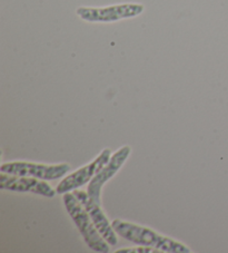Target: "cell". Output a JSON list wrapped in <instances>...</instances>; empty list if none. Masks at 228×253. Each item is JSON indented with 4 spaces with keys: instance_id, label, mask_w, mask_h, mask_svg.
Instances as JSON below:
<instances>
[{
    "instance_id": "cell-3",
    "label": "cell",
    "mask_w": 228,
    "mask_h": 253,
    "mask_svg": "<svg viewBox=\"0 0 228 253\" xmlns=\"http://www.w3.org/2000/svg\"><path fill=\"white\" fill-rule=\"evenodd\" d=\"M145 7L140 3H119L107 7H79L76 14L87 23H115L130 19L144 12Z\"/></svg>"
},
{
    "instance_id": "cell-5",
    "label": "cell",
    "mask_w": 228,
    "mask_h": 253,
    "mask_svg": "<svg viewBox=\"0 0 228 253\" xmlns=\"http://www.w3.org/2000/svg\"><path fill=\"white\" fill-rule=\"evenodd\" d=\"M112 158L111 148H104L100 154L96 158L93 162L86 164L85 167L80 168L77 171L70 174V175L64 177L57 185L56 191L58 194H65L68 192L78 190L79 187L84 186L93 180V177L106 165Z\"/></svg>"
},
{
    "instance_id": "cell-7",
    "label": "cell",
    "mask_w": 228,
    "mask_h": 253,
    "mask_svg": "<svg viewBox=\"0 0 228 253\" xmlns=\"http://www.w3.org/2000/svg\"><path fill=\"white\" fill-rule=\"evenodd\" d=\"M0 189L19 193H33L46 198H54L57 193L46 181L33 176L12 175L7 173L0 174Z\"/></svg>"
},
{
    "instance_id": "cell-1",
    "label": "cell",
    "mask_w": 228,
    "mask_h": 253,
    "mask_svg": "<svg viewBox=\"0 0 228 253\" xmlns=\"http://www.w3.org/2000/svg\"><path fill=\"white\" fill-rule=\"evenodd\" d=\"M116 233L127 241L137 246L156 248L165 253H190L191 250L185 244L172 238L165 237L146 226L130 223V222L116 219L112 222Z\"/></svg>"
},
{
    "instance_id": "cell-4",
    "label": "cell",
    "mask_w": 228,
    "mask_h": 253,
    "mask_svg": "<svg viewBox=\"0 0 228 253\" xmlns=\"http://www.w3.org/2000/svg\"><path fill=\"white\" fill-rule=\"evenodd\" d=\"M70 165L60 164H40L32 162H8L2 163L0 172L20 176H33L43 181H54L65 176L70 171Z\"/></svg>"
},
{
    "instance_id": "cell-6",
    "label": "cell",
    "mask_w": 228,
    "mask_h": 253,
    "mask_svg": "<svg viewBox=\"0 0 228 253\" xmlns=\"http://www.w3.org/2000/svg\"><path fill=\"white\" fill-rule=\"evenodd\" d=\"M130 153V146L125 145L121 146L115 154L112 155L109 162L105 165V167L93 177V180L88 183L87 193L89 194L91 199L96 201V202L100 203V194H102L103 186L119 172L122 165L125 164L127 159L129 158Z\"/></svg>"
},
{
    "instance_id": "cell-8",
    "label": "cell",
    "mask_w": 228,
    "mask_h": 253,
    "mask_svg": "<svg viewBox=\"0 0 228 253\" xmlns=\"http://www.w3.org/2000/svg\"><path fill=\"white\" fill-rule=\"evenodd\" d=\"M73 193L76 195L78 201H79L82 204V207H84L87 212H88V214L90 215L91 220H93L95 226L97 228L98 232L102 234V237L106 240L112 247H116V244L118 243L117 233L116 231L114 230L113 224L109 222L107 215L105 214L102 208H100V203L96 202V201L91 199L89 194L85 191L75 190L73 191Z\"/></svg>"
},
{
    "instance_id": "cell-2",
    "label": "cell",
    "mask_w": 228,
    "mask_h": 253,
    "mask_svg": "<svg viewBox=\"0 0 228 253\" xmlns=\"http://www.w3.org/2000/svg\"><path fill=\"white\" fill-rule=\"evenodd\" d=\"M63 200L66 210H67L69 216L72 217L78 230H79L87 247L98 253L109 252V246L111 244L98 232V230L95 226L88 212H87L86 209L82 207V204L78 201L76 195L68 192V193L64 194Z\"/></svg>"
},
{
    "instance_id": "cell-9",
    "label": "cell",
    "mask_w": 228,
    "mask_h": 253,
    "mask_svg": "<svg viewBox=\"0 0 228 253\" xmlns=\"http://www.w3.org/2000/svg\"><path fill=\"white\" fill-rule=\"evenodd\" d=\"M116 253H164V252L158 250V249H156V248L139 246L136 248L120 249V250H116Z\"/></svg>"
}]
</instances>
